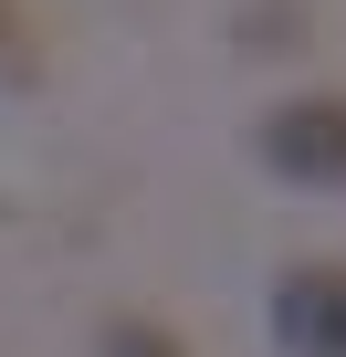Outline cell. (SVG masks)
I'll list each match as a JSON object with an SVG mask.
<instances>
[{
    "instance_id": "1",
    "label": "cell",
    "mask_w": 346,
    "mask_h": 357,
    "mask_svg": "<svg viewBox=\"0 0 346 357\" xmlns=\"http://www.w3.org/2000/svg\"><path fill=\"white\" fill-rule=\"evenodd\" d=\"M252 158L273 178H315V190H346V95H294L252 126Z\"/></svg>"
},
{
    "instance_id": "2",
    "label": "cell",
    "mask_w": 346,
    "mask_h": 357,
    "mask_svg": "<svg viewBox=\"0 0 346 357\" xmlns=\"http://www.w3.org/2000/svg\"><path fill=\"white\" fill-rule=\"evenodd\" d=\"M273 347L283 357H346V263H294L273 284Z\"/></svg>"
},
{
    "instance_id": "3",
    "label": "cell",
    "mask_w": 346,
    "mask_h": 357,
    "mask_svg": "<svg viewBox=\"0 0 346 357\" xmlns=\"http://www.w3.org/2000/svg\"><path fill=\"white\" fill-rule=\"evenodd\" d=\"M95 357H189V336L157 326V315H105L95 326Z\"/></svg>"
},
{
    "instance_id": "4",
    "label": "cell",
    "mask_w": 346,
    "mask_h": 357,
    "mask_svg": "<svg viewBox=\"0 0 346 357\" xmlns=\"http://www.w3.org/2000/svg\"><path fill=\"white\" fill-rule=\"evenodd\" d=\"M32 63H42V53H32V11H22V0H0V74L22 84Z\"/></svg>"
}]
</instances>
